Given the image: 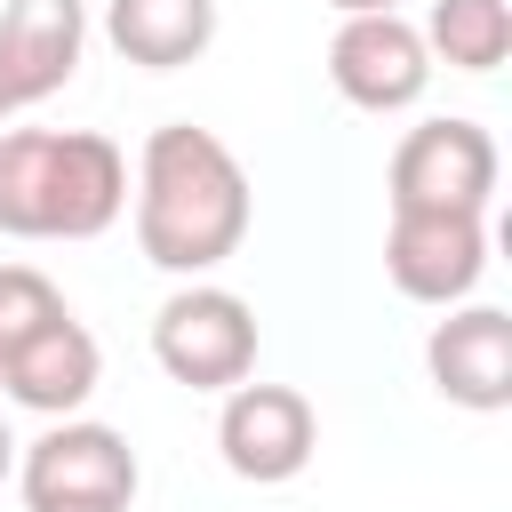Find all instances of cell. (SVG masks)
I'll list each match as a JSON object with an SVG mask.
<instances>
[{
    "label": "cell",
    "instance_id": "obj_15",
    "mask_svg": "<svg viewBox=\"0 0 512 512\" xmlns=\"http://www.w3.org/2000/svg\"><path fill=\"white\" fill-rule=\"evenodd\" d=\"M336 16H400V0H328Z\"/></svg>",
    "mask_w": 512,
    "mask_h": 512
},
{
    "label": "cell",
    "instance_id": "obj_1",
    "mask_svg": "<svg viewBox=\"0 0 512 512\" xmlns=\"http://www.w3.org/2000/svg\"><path fill=\"white\" fill-rule=\"evenodd\" d=\"M128 208H136L144 264H160L176 280H208L216 264H232L256 224V192H248L240 152L192 120H168L144 136L136 176H128Z\"/></svg>",
    "mask_w": 512,
    "mask_h": 512
},
{
    "label": "cell",
    "instance_id": "obj_9",
    "mask_svg": "<svg viewBox=\"0 0 512 512\" xmlns=\"http://www.w3.org/2000/svg\"><path fill=\"white\" fill-rule=\"evenodd\" d=\"M424 376L448 408L496 416L512 408V312L504 304H448L424 336Z\"/></svg>",
    "mask_w": 512,
    "mask_h": 512
},
{
    "label": "cell",
    "instance_id": "obj_3",
    "mask_svg": "<svg viewBox=\"0 0 512 512\" xmlns=\"http://www.w3.org/2000/svg\"><path fill=\"white\" fill-rule=\"evenodd\" d=\"M144 488V464L128 432L96 416H56L40 440L16 448V496L24 512H128Z\"/></svg>",
    "mask_w": 512,
    "mask_h": 512
},
{
    "label": "cell",
    "instance_id": "obj_10",
    "mask_svg": "<svg viewBox=\"0 0 512 512\" xmlns=\"http://www.w3.org/2000/svg\"><path fill=\"white\" fill-rule=\"evenodd\" d=\"M88 56V0H8L0 8V80L24 104H48Z\"/></svg>",
    "mask_w": 512,
    "mask_h": 512
},
{
    "label": "cell",
    "instance_id": "obj_2",
    "mask_svg": "<svg viewBox=\"0 0 512 512\" xmlns=\"http://www.w3.org/2000/svg\"><path fill=\"white\" fill-rule=\"evenodd\" d=\"M128 216V152L96 128H8L0 136V232L8 240H96Z\"/></svg>",
    "mask_w": 512,
    "mask_h": 512
},
{
    "label": "cell",
    "instance_id": "obj_13",
    "mask_svg": "<svg viewBox=\"0 0 512 512\" xmlns=\"http://www.w3.org/2000/svg\"><path fill=\"white\" fill-rule=\"evenodd\" d=\"M416 32H424V56L448 72H496L512 56V8L504 0H432Z\"/></svg>",
    "mask_w": 512,
    "mask_h": 512
},
{
    "label": "cell",
    "instance_id": "obj_5",
    "mask_svg": "<svg viewBox=\"0 0 512 512\" xmlns=\"http://www.w3.org/2000/svg\"><path fill=\"white\" fill-rule=\"evenodd\" d=\"M496 136L464 112H440V120H416L400 144H392V208H424V216H488L496 200Z\"/></svg>",
    "mask_w": 512,
    "mask_h": 512
},
{
    "label": "cell",
    "instance_id": "obj_4",
    "mask_svg": "<svg viewBox=\"0 0 512 512\" xmlns=\"http://www.w3.org/2000/svg\"><path fill=\"white\" fill-rule=\"evenodd\" d=\"M152 360L184 392H232L256 376V304L224 280H184L152 312Z\"/></svg>",
    "mask_w": 512,
    "mask_h": 512
},
{
    "label": "cell",
    "instance_id": "obj_16",
    "mask_svg": "<svg viewBox=\"0 0 512 512\" xmlns=\"http://www.w3.org/2000/svg\"><path fill=\"white\" fill-rule=\"evenodd\" d=\"M16 480V432H8V416H0V488Z\"/></svg>",
    "mask_w": 512,
    "mask_h": 512
},
{
    "label": "cell",
    "instance_id": "obj_17",
    "mask_svg": "<svg viewBox=\"0 0 512 512\" xmlns=\"http://www.w3.org/2000/svg\"><path fill=\"white\" fill-rule=\"evenodd\" d=\"M8 112H16V96H8V80H0V120H8Z\"/></svg>",
    "mask_w": 512,
    "mask_h": 512
},
{
    "label": "cell",
    "instance_id": "obj_14",
    "mask_svg": "<svg viewBox=\"0 0 512 512\" xmlns=\"http://www.w3.org/2000/svg\"><path fill=\"white\" fill-rule=\"evenodd\" d=\"M72 304H64V288L40 272V264H0V360L16 352V344H32L48 320H64Z\"/></svg>",
    "mask_w": 512,
    "mask_h": 512
},
{
    "label": "cell",
    "instance_id": "obj_12",
    "mask_svg": "<svg viewBox=\"0 0 512 512\" xmlns=\"http://www.w3.org/2000/svg\"><path fill=\"white\" fill-rule=\"evenodd\" d=\"M104 40L144 72L200 64L216 40V0H104Z\"/></svg>",
    "mask_w": 512,
    "mask_h": 512
},
{
    "label": "cell",
    "instance_id": "obj_6",
    "mask_svg": "<svg viewBox=\"0 0 512 512\" xmlns=\"http://www.w3.org/2000/svg\"><path fill=\"white\" fill-rule=\"evenodd\" d=\"M216 448H224V472L232 480H256V488H280L312 464L320 448V408L296 392V384H232L224 408H216Z\"/></svg>",
    "mask_w": 512,
    "mask_h": 512
},
{
    "label": "cell",
    "instance_id": "obj_8",
    "mask_svg": "<svg viewBox=\"0 0 512 512\" xmlns=\"http://www.w3.org/2000/svg\"><path fill=\"white\" fill-rule=\"evenodd\" d=\"M328 80L352 112H416L424 88H432V56H424V32L408 16H344L336 40H328Z\"/></svg>",
    "mask_w": 512,
    "mask_h": 512
},
{
    "label": "cell",
    "instance_id": "obj_11",
    "mask_svg": "<svg viewBox=\"0 0 512 512\" xmlns=\"http://www.w3.org/2000/svg\"><path fill=\"white\" fill-rule=\"evenodd\" d=\"M96 384H104V352H96V336H88V320H48L32 344H16L8 360H0V392L16 400V408H32V416H80L88 400H96Z\"/></svg>",
    "mask_w": 512,
    "mask_h": 512
},
{
    "label": "cell",
    "instance_id": "obj_7",
    "mask_svg": "<svg viewBox=\"0 0 512 512\" xmlns=\"http://www.w3.org/2000/svg\"><path fill=\"white\" fill-rule=\"evenodd\" d=\"M488 272V216H424V208H392L384 224V280L408 304H472Z\"/></svg>",
    "mask_w": 512,
    "mask_h": 512
}]
</instances>
